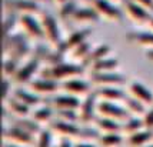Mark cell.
I'll return each instance as SVG.
<instances>
[{"label":"cell","mask_w":153,"mask_h":147,"mask_svg":"<svg viewBox=\"0 0 153 147\" xmlns=\"http://www.w3.org/2000/svg\"><path fill=\"white\" fill-rule=\"evenodd\" d=\"M3 147H27V146H22V144H16V143H9V141H3Z\"/></svg>","instance_id":"obj_34"},{"label":"cell","mask_w":153,"mask_h":147,"mask_svg":"<svg viewBox=\"0 0 153 147\" xmlns=\"http://www.w3.org/2000/svg\"><path fill=\"white\" fill-rule=\"evenodd\" d=\"M74 147H99V146H97V143H93V141L77 140L74 141Z\"/></svg>","instance_id":"obj_33"},{"label":"cell","mask_w":153,"mask_h":147,"mask_svg":"<svg viewBox=\"0 0 153 147\" xmlns=\"http://www.w3.org/2000/svg\"><path fill=\"white\" fill-rule=\"evenodd\" d=\"M96 3H97V7L103 12V14L107 16L109 19H117L120 16L119 12H117L116 9H113V7L110 6L107 1H105V0H96Z\"/></svg>","instance_id":"obj_29"},{"label":"cell","mask_w":153,"mask_h":147,"mask_svg":"<svg viewBox=\"0 0 153 147\" xmlns=\"http://www.w3.org/2000/svg\"><path fill=\"white\" fill-rule=\"evenodd\" d=\"M137 3H142L143 6H153V0H137Z\"/></svg>","instance_id":"obj_35"},{"label":"cell","mask_w":153,"mask_h":147,"mask_svg":"<svg viewBox=\"0 0 153 147\" xmlns=\"http://www.w3.org/2000/svg\"><path fill=\"white\" fill-rule=\"evenodd\" d=\"M120 67V61L117 57L107 56L105 59L94 61L89 66V73H102V72H117Z\"/></svg>","instance_id":"obj_15"},{"label":"cell","mask_w":153,"mask_h":147,"mask_svg":"<svg viewBox=\"0 0 153 147\" xmlns=\"http://www.w3.org/2000/svg\"><path fill=\"white\" fill-rule=\"evenodd\" d=\"M46 103L50 104L56 112H60V110H79L80 104H82V99L60 92V93L46 99Z\"/></svg>","instance_id":"obj_10"},{"label":"cell","mask_w":153,"mask_h":147,"mask_svg":"<svg viewBox=\"0 0 153 147\" xmlns=\"http://www.w3.org/2000/svg\"><path fill=\"white\" fill-rule=\"evenodd\" d=\"M49 129L57 137H66L72 140H82L83 139V124L80 123H72V121H65L54 119Z\"/></svg>","instance_id":"obj_4"},{"label":"cell","mask_w":153,"mask_h":147,"mask_svg":"<svg viewBox=\"0 0 153 147\" xmlns=\"http://www.w3.org/2000/svg\"><path fill=\"white\" fill-rule=\"evenodd\" d=\"M56 119L65 121H72V123H80L79 110H60V112H56Z\"/></svg>","instance_id":"obj_28"},{"label":"cell","mask_w":153,"mask_h":147,"mask_svg":"<svg viewBox=\"0 0 153 147\" xmlns=\"http://www.w3.org/2000/svg\"><path fill=\"white\" fill-rule=\"evenodd\" d=\"M127 93L147 107L153 106V92L140 80H132L127 84Z\"/></svg>","instance_id":"obj_11"},{"label":"cell","mask_w":153,"mask_h":147,"mask_svg":"<svg viewBox=\"0 0 153 147\" xmlns=\"http://www.w3.org/2000/svg\"><path fill=\"white\" fill-rule=\"evenodd\" d=\"M56 147H74V140L66 139V137H59V140L56 143Z\"/></svg>","instance_id":"obj_32"},{"label":"cell","mask_w":153,"mask_h":147,"mask_svg":"<svg viewBox=\"0 0 153 147\" xmlns=\"http://www.w3.org/2000/svg\"><path fill=\"white\" fill-rule=\"evenodd\" d=\"M92 50H93V44H90L89 41H85V43H82L80 46H77L76 49H73L72 52H70V57H72V60L70 61H76V63H85L87 57H89V54L92 53Z\"/></svg>","instance_id":"obj_22"},{"label":"cell","mask_w":153,"mask_h":147,"mask_svg":"<svg viewBox=\"0 0 153 147\" xmlns=\"http://www.w3.org/2000/svg\"><path fill=\"white\" fill-rule=\"evenodd\" d=\"M43 33L47 37V40L50 41L53 46L59 47L62 44V40H60V33L57 30V26L52 17H46L45 19V23H43Z\"/></svg>","instance_id":"obj_19"},{"label":"cell","mask_w":153,"mask_h":147,"mask_svg":"<svg viewBox=\"0 0 153 147\" xmlns=\"http://www.w3.org/2000/svg\"><path fill=\"white\" fill-rule=\"evenodd\" d=\"M93 89L94 87L90 83V80L83 79L82 76L80 77H73V79H69V80H65L60 83V92L80 97V99H83L85 96L92 93Z\"/></svg>","instance_id":"obj_5"},{"label":"cell","mask_w":153,"mask_h":147,"mask_svg":"<svg viewBox=\"0 0 153 147\" xmlns=\"http://www.w3.org/2000/svg\"><path fill=\"white\" fill-rule=\"evenodd\" d=\"M146 57L150 61H153V49H150V50H147L146 52Z\"/></svg>","instance_id":"obj_36"},{"label":"cell","mask_w":153,"mask_h":147,"mask_svg":"<svg viewBox=\"0 0 153 147\" xmlns=\"http://www.w3.org/2000/svg\"><path fill=\"white\" fill-rule=\"evenodd\" d=\"M96 143L99 147H123V144H126V137L122 133L100 134Z\"/></svg>","instance_id":"obj_18"},{"label":"cell","mask_w":153,"mask_h":147,"mask_svg":"<svg viewBox=\"0 0 153 147\" xmlns=\"http://www.w3.org/2000/svg\"><path fill=\"white\" fill-rule=\"evenodd\" d=\"M153 141V131L150 130H140L137 133L132 134V136H127L126 137V146L127 147H145L149 143Z\"/></svg>","instance_id":"obj_17"},{"label":"cell","mask_w":153,"mask_h":147,"mask_svg":"<svg viewBox=\"0 0 153 147\" xmlns=\"http://www.w3.org/2000/svg\"><path fill=\"white\" fill-rule=\"evenodd\" d=\"M94 94L97 100L102 101H114V103H123L126 99L127 92L120 86H103V87H94Z\"/></svg>","instance_id":"obj_12"},{"label":"cell","mask_w":153,"mask_h":147,"mask_svg":"<svg viewBox=\"0 0 153 147\" xmlns=\"http://www.w3.org/2000/svg\"><path fill=\"white\" fill-rule=\"evenodd\" d=\"M93 126L99 130L100 134H109V133H122V123L109 117H102L97 116L94 120Z\"/></svg>","instance_id":"obj_16"},{"label":"cell","mask_w":153,"mask_h":147,"mask_svg":"<svg viewBox=\"0 0 153 147\" xmlns=\"http://www.w3.org/2000/svg\"><path fill=\"white\" fill-rule=\"evenodd\" d=\"M97 116L102 117H109V119H113L117 120L120 123L126 121L130 114L127 112L123 103H114V101H97Z\"/></svg>","instance_id":"obj_8"},{"label":"cell","mask_w":153,"mask_h":147,"mask_svg":"<svg viewBox=\"0 0 153 147\" xmlns=\"http://www.w3.org/2000/svg\"><path fill=\"white\" fill-rule=\"evenodd\" d=\"M150 26H152V27H153V20H150Z\"/></svg>","instance_id":"obj_38"},{"label":"cell","mask_w":153,"mask_h":147,"mask_svg":"<svg viewBox=\"0 0 153 147\" xmlns=\"http://www.w3.org/2000/svg\"><path fill=\"white\" fill-rule=\"evenodd\" d=\"M26 87H29L36 94L42 96L43 99H49L54 94L60 93V81H56L53 79H47V77H43V76L34 77Z\"/></svg>","instance_id":"obj_6"},{"label":"cell","mask_w":153,"mask_h":147,"mask_svg":"<svg viewBox=\"0 0 153 147\" xmlns=\"http://www.w3.org/2000/svg\"><path fill=\"white\" fill-rule=\"evenodd\" d=\"M127 10H129V14L133 17L134 20H139V21H143L146 20L147 17V13L142 9V7H139L137 4H133V3H129L127 4Z\"/></svg>","instance_id":"obj_30"},{"label":"cell","mask_w":153,"mask_h":147,"mask_svg":"<svg viewBox=\"0 0 153 147\" xmlns=\"http://www.w3.org/2000/svg\"><path fill=\"white\" fill-rule=\"evenodd\" d=\"M123 106L126 109L130 116H134V117H143V114L146 113L147 110V106L143 104L142 101L136 100L134 97H132L130 94L127 93L126 99L123 100Z\"/></svg>","instance_id":"obj_20"},{"label":"cell","mask_w":153,"mask_h":147,"mask_svg":"<svg viewBox=\"0 0 153 147\" xmlns=\"http://www.w3.org/2000/svg\"><path fill=\"white\" fill-rule=\"evenodd\" d=\"M43 59H45L43 54L36 53V54H33L30 59H27L26 61H23V63L20 64L16 76L12 79L13 83H16V84H29L34 77L39 76L40 70H42Z\"/></svg>","instance_id":"obj_2"},{"label":"cell","mask_w":153,"mask_h":147,"mask_svg":"<svg viewBox=\"0 0 153 147\" xmlns=\"http://www.w3.org/2000/svg\"><path fill=\"white\" fill-rule=\"evenodd\" d=\"M54 147H56V146H54Z\"/></svg>","instance_id":"obj_39"},{"label":"cell","mask_w":153,"mask_h":147,"mask_svg":"<svg viewBox=\"0 0 153 147\" xmlns=\"http://www.w3.org/2000/svg\"><path fill=\"white\" fill-rule=\"evenodd\" d=\"M145 129V124H143V120L142 117H134V116H130L126 121L122 123V134L127 137V136H132V134L137 133L140 130Z\"/></svg>","instance_id":"obj_21"},{"label":"cell","mask_w":153,"mask_h":147,"mask_svg":"<svg viewBox=\"0 0 153 147\" xmlns=\"http://www.w3.org/2000/svg\"><path fill=\"white\" fill-rule=\"evenodd\" d=\"M23 23H25L27 33L30 34V36H33L36 39H40V37L45 36V33H43V27L39 26V24H37L34 20H32L30 17H25V19H23Z\"/></svg>","instance_id":"obj_26"},{"label":"cell","mask_w":153,"mask_h":147,"mask_svg":"<svg viewBox=\"0 0 153 147\" xmlns=\"http://www.w3.org/2000/svg\"><path fill=\"white\" fill-rule=\"evenodd\" d=\"M129 40L134 41L140 46H149L153 49V33H134L129 36Z\"/></svg>","instance_id":"obj_27"},{"label":"cell","mask_w":153,"mask_h":147,"mask_svg":"<svg viewBox=\"0 0 153 147\" xmlns=\"http://www.w3.org/2000/svg\"><path fill=\"white\" fill-rule=\"evenodd\" d=\"M145 147H153V141H152V143H149V144H147V146H145Z\"/></svg>","instance_id":"obj_37"},{"label":"cell","mask_w":153,"mask_h":147,"mask_svg":"<svg viewBox=\"0 0 153 147\" xmlns=\"http://www.w3.org/2000/svg\"><path fill=\"white\" fill-rule=\"evenodd\" d=\"M89 80L93 87L103 86H123L127 83V77L117 72H102V73H89Z\"/></svg>","instance_id":"obj_9"},{"label":"cell","mask_w":153,"mask_h":147,"mask_svg":"<svg viewBox=\"0 0 153 147\" xmlns=\"http://www.w3.org/2000/svg\"><path fill=\"white\" fill-rule=\"evenodd\" d=\"M87 69L85 64L82 63H76V61H63L60 64L56 66H46L40 70L39 76L47 77V79H53L56 81H65L73 77H80L83 76V73L86 72Z\"/></svg>","instance_id":"obj_1"},{"label":"cell","mask_w":153,"mask_h":147,"mask_svg":"<svg viewBox=\"0 0 153 147\" xmlns=\"http://www.w3.org/2000/svg\"><path fill=\"white\" fill-rule=\"evenodd\" d=\"M107 56H110V47L107 46V44H100V46H96L93 47V50H92V53L89 54V57H87L86 60H85V66L86 69H89V66L94 63V61L100 60V59H105Z\"/></svg>","instance_id":"obj_23"},{"label":"cell","mask_w":153,"mask_h":147,"mask_svg":"<svg viewBox=\"0 0 153 147\" xmlns=\"http://www.w3.org/2000/svg\"><path fill=\"white\" fill-rule=\"evenodd\" d=\"M142 120H143L145 129H146V130H150V131H153V106L147 107L146 113L143 114Z\"/></svg>","instance_id":"obj_31"},{"label":"cell","mask_w":153,"mask_h":147,"mask_svg":"<svg viewBox=\"0 0 153 147\" xmlns=\"http://www.w3.org/2000/svg\"><path fill=\"white\" fill-rule=\"evenodd\" d=\"M13 97H16L17 100H20L22 103H25L26 106H29L30 109H36V107L42 106L46 99H43L42 96L36 94L34 92H32L29 87H16L13 92Z\"/></svg>","instance_id":"obj_13"},{"label":"cell","mask_w":153,"mask_h":147,"mask_svg":"<svg viewBox=\"0 0 153 147\" xmlns=\"http://www.w3.org/2000/svg\"><path fill=\"white\" fill-rule=\"evenodd\" d=\"M23 61H19L13 59V57H4V60H3V77H6V79H13L16 73H17V70H19L20 64H22Z\"/></svg>","instance_id":"obj_25"},{"label":"cell","mask_w":153,"mask_h":147,"mask_svg":"<svg viewBox=\"0 0 153 147\" xmlns=\"http://www.w3.org/2000/svg\"><path fill=\"white\" fill-rule=\"evenodd\" d=\"M53 139H54V133L49 127H45V129H42V131L36 136L34 147H54L56 144H53Z\"/></svg>","instance_id":"obj_24"},{"label":"cell","mask_w":153,"mask_h":147,"mask_svg":"<svg viewBox=\"0 0 153 147\" xmlns=\"http://www.w3.org/2000/svg\"><path fill=\"white\" fill-rule=\"evenodd\" d=\"M97 97L94 94V89L92 93H89L82 99V104L79 107L80 124L83 126H92L97 117Z\"/></svg>","instance_id":"obj_7"},{"label":"cell","mask_w":153,"mask_h":147,"mask_svg":"<svg viewBox=\"0 0 153 147\" xmlns=\"http://www.w3.org/2000/svg\"><path fill=\"white\" fill-rule=\"evenodd\" d=\"M37 124H40L42 127H49L50 123L56 119V110L50 104H47L46 101L42 106L33 109L32 116H30Z\"/></svg>","instance_id":"obj_14"},{"label":"cell","mask_w":153,"mask_h":147,"mask_svg":"<svg viewBox=\"0 0 153 147\" xmlns=\"http://www.w3.org/2000/svg\"><path fill=\"white\" fill-rule=\"evenodd\" d=\"M3 141L16 143V144H22V146H27V147H34L36 136L33 133L25 130L23 127L14 124V123H4Z\"/></svg>","instance_id":"obj_3"}]
</instances>
